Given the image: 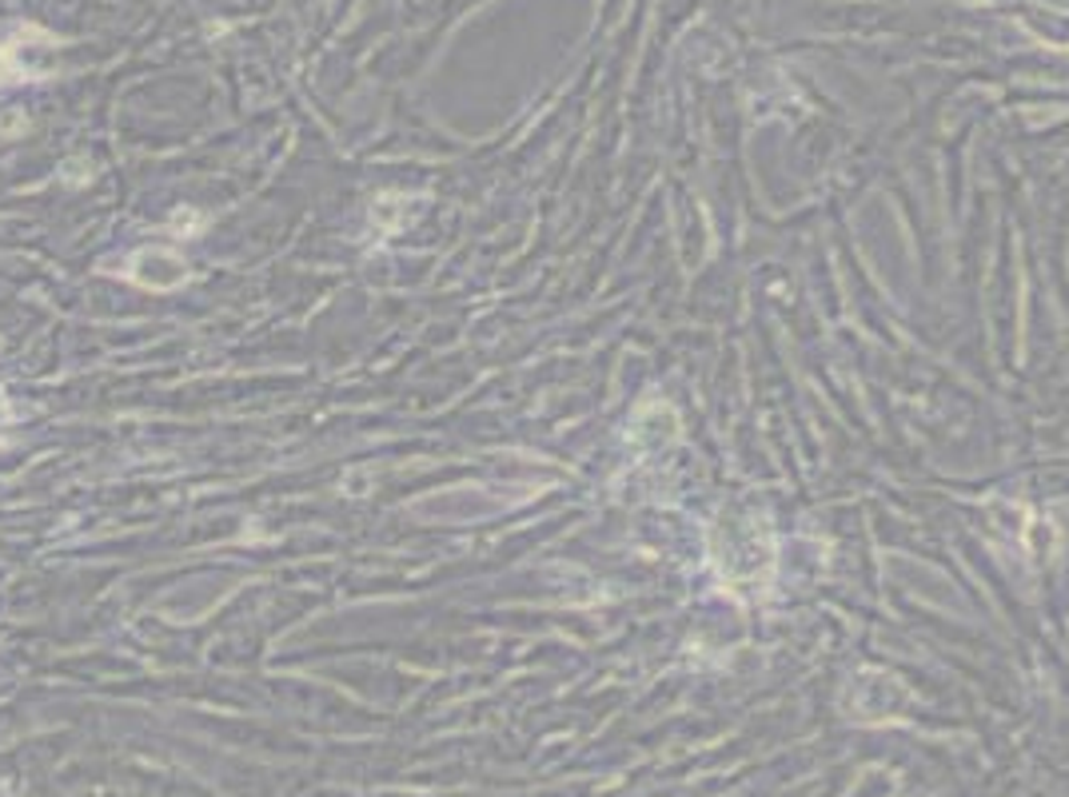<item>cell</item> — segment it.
Wrapping results in <instances>:
<instances>
[{"label":"cell","mask_w":1069,"mask_h":797,"mask_svg":"<svg viewBox=\"0 0 1069 797\" xmlns=\"http://www.w3.org/2000/svg\"><path fill=\"white\" fill-rule=\"evenodd\" d=\"M125 276L133 279L136 287H144V292H176V287H184L192 279V267L176 247L148 244L128 259Z\"/></svg>","instance_id":"6da1fadb"},{"label":"cell","mask_w":1069,"mask_h":797,"mask_svg":"<svg viewBox=\"0 0 1069 797\" xmlns=\"http://www.w3.org/2000/svg\"><path fill=\"white\" fill-rule=\"evenodd\" d=\"M29 68L20 65V48L17 45H0V85L4 80H24Z\"/></svg>","instance_id":"7a4b0ae2"},{"label":"cell","mask_w":1069,"mask_h":797,"mask_svg":"<svg viewBox=\"0 0 1069 797\" xmlns=\"http://www.w3.org/2000/svg\"><path fill=\"white\" fill-rule=\"evenodd\" d=\"M173 228H176V232H184V236H192V232H200V228H204V219H200V216H188V219H184V211H180V216L173 219Z\"/></svg>","instance_id":"3957f363"},{"label":"cell","mask_w":1069,"mask_h":797,"mask_svg":"<svg viewBox=\"0 0 1069 797\" xmlns=\"http://www.w3.org/2000/svg\"><path fill=\"white\" fill-rule=\"evenodd\" d=\"M12 419V407H9V395H4V387H0V427Z\"/></svg>","instance_id":"277c9868"}]
</instances>
